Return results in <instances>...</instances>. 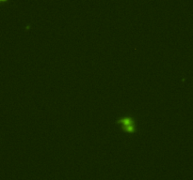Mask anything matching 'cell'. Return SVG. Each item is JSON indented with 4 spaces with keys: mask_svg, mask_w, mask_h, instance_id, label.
<instances>
[{
    "mask_svg": "<svg viewBox=\"0 0 193 180\" xmlns=\"http://www.w3.org/2000/svg\"><path fill=\"white\" fill-rule=\"evenodd\" d=\"M118 122L122 123V124H123V126H127V125H131V124H133V120H132L130 117H126V118L120 119Z\"/></svg>",
    "mask_w": 193,
    "mask_h": 180,
    "instance_id": "obj_1",
    "label": "cell"
},
{
    "mask_svg": "<svg viewBox=\"0 0 193 180\" xmlns=\"http://www.w3.org/2000/svg\"><path fill=\"white\" fill-rule=\"evenodd\" d=\"M123 129L128 132H133L135 130V127H134V124H131V125H127V126H123Z\"/></svg>",
    "mask_w": 193,
    "mask_h": 180,
    "instance_id": "obj_2",
    "label": "cell"
}]
</instances>
